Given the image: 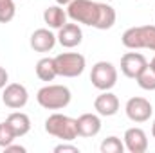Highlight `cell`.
<instances>
[{"label": "cell", "instance_id": "obj_1", "mask_svg": "<svg viewBox=\"0 0 155 153\" xmlns=\"http://www.w3.org/2000/svg\"><path fill=\"white\" fill-rule=\"evenodd\" d=\"M67 16L83 25L96 27L99 31H107L116 24V9L103 2H92V0H72L67 5Z\"/></svg>", "mask_w": 155, "mask_h": 153}, {"label": "cell", "instance_id": "obj_2", "mask_svg": "<svg viewBox=\"0 0 155 153\" xmlns=\"http://www.w3.org/2000/svg\"><path fill=\"white\" fill-rule=\"evenodd\" d=\"M71 99H72V94L65 85H47V86H41L36 94L38 105L45 110H61L69 106Z\"/></svg>", "mask_w": 155, "mask_h": 153}, {"label": "cell", "instance_id": "obj_3", "mask_svg": "<svg viewBox=\"0 0 155 153\" xmlns=\"http://www.w3.org/2000/svg\"><path fill=\"white\" fill-rule=\"evenodd\" d=\"M45 132L52 137L61 139L63 142H72L78 137L76 119L63 114H51L45 119Z\"/></svg>", "mask_w": 155, "mask_h": 153}, {"label": "cell", "instance_id": "obj_4", "mask_svg": "<svg viewBox=\"0 0 155 153\" xmlns=\"http://www.w3.org/2000/svg\"><path fill=\"white\" fill-rule=\"evenodd\" d=\"M121 41L126 49H150L155 52V25H137L123 33Z\"/></svg>", "mask_w": 155, "mask_h": 153}, {"label": "cell", "instance_id": "obj_5", "mask_svg": "<svg viewBox=\"0 0 155 153\" xmlns=\"http://www.w3.org/2000/svg\"><path fill=\"white\" fill-rule=\"evenodd\" d=\"M58 76L63 77H78L83 74L87 67V60L79 52H61L54 58Z\"/></svg>", "mask_w": 155, "mask_h": 153}, {"label": "cell", "instance_id": "obj_6", "mask_svg": "<svg viewBox=\"0 0 155 153\" xmlns=\"http://www.w3.org/2000/svg\"><path fill=\"white\" fill-rule=\"evenodd\" d=\"M90 81L97 90H110L117 83V69L110 61H97L92 67Z\"/></svg>", "mask_w": 155, "mask_h": 153}, {"label": "cell", "instance_id": "obj_7", "mask_svg": "<svg viewBox=\"0 0 155 153\" xmlns=\"http://www.w3.org/2000/svg\"><path fill=\"white\" fill-rule=\"evenodd\" d=\"M2 101L7 108L11 110H18L24 108L29 101V92L24 85L20 83H9L4 86V94H2Z\"/></svg>", "mask_w": 155, "mask_h": 153}, {"label": "cell", "instance_id": "obj_8", "mask_svg": "<svg viewBox=\"0 0 155 153\" xmlns=\"http://www.w3.org/2000/svg\"><path fill=\"white\" fill-rule=\"evenodd\" d=\"M124 112H126V117L134 122H146L153 115V106L144 97H132L126 101Z\"/></svg>", "mask_w": 155, "mask_h": 153}, {"label": "cell", "instance_id": "obj_9", "mask_svg": "<svg viewBox=\"0 0 155 153\" xmlns=\"http://www.w3.org/2000/svg\"><path fill=\"white\" fill-rule=\"evenodd\" d=\"M146 65H148V61L141 52H126L121 56V72L126 77L135 79Z\"/></svg>", "mask_w": 155, "mask_h": 153}, {"label": "cell", "instance_id": "obj_10", "mask_svg": "<svg viewBox=\"0 0 155 153\" xmlns=\"http://www.w3.org/2000/svg\"><path fill=\"white\" fill-rule=\"evenodd\" d=\"M124 150H128L130 153H144L148 150V137L144 133L143 128H128L124 132Z\"/></svg>", "mask_w": 155, "mask_h": 153}, {"label": "cell", "instance_id": "obj_11", "mask_svg": "<svg viewBox=\"0 0 155 153\" xmlns=\"http://www.w3.org/2000/svg\"><path fill=\"white\" fill-rule=\"evenodd\" d=\"M56 40L60 41L61 47H65V49H74V47H78V45L83 41V31H81L79 24H76V22H74V24H65L63 27L58 29Z\"/></svg>", "mask_w": 155, "mask_h": 153}, {"label": "cell", "instance_id": "obj_12", "mask_svg": "<svg viewBox=\"0 0 155 153\" xmlns=\"http://www.w3.org/2000/svg\"><path fill=\"white\" fill-rule=\"evenodd\" d=\"M94 110L103 117H112L119 112V99H117L116 94L108 92V90H103L96 101H94Z\"/></svg>", "mask_w": 155, "mask_h": 153}, {"label": "cell", "instance_id": "obj_13", "mask_svg": "<svg viewBox=\"0 0 155 153\" xmlns=\"http://www.w3.org/2000/svg\"><path fill=\"white\" fill-rule=\"evenodd\" d=\"M79 137H96L101 132V119L96 114H81L76 119Z\"/></svg>", "mask_w": 155, "mask_h": 153}, {"label": "cell", "instance_id": "obj_14", "mask_svg": "<svg viewBox=\"0 0 155 153\" xmlns=\"http://www.w3.org/2000/svg\"><path fill=\"white\" fill-rule=\"evenodd\" d=\"M56 36L49 31V29H45V27H41V29H36L33 34H31V49L33 50H36V52H49V50H52L54 49V45H56Z\"/></svg>", "mask_w": 155, "mask_h": 153}, {"label": "cell", "instance_id": "obj_15", "mask_svg": "<svg viewBox=\"0 0 155 153\" xmlns=\"http://www.w3.org/2000/svg\"><path fill=\"white\" fill-rule=\"evenodd\" d=\"M5 121H7V124L11 126V130L15 132L16 137H24L31 130V119H29V115L24 114V112H13V114L7 115Z\"/></svg>", "mask_w": 155, "mask_h": 153}, {"label": "cell", "instance_id": "obj_16", "mask_svg": "<svg viewBox=\"0 0 155 153\" xmlns=\"http://www.w3.org/2000/svg\"><path fill=\"white\" fill-rule=\"evenodd\" d=\"M67 11L61 5H51L43 11V20L51 29H60L67 24Z\"/></svg>", "mask_w": 155, "mask_h": 153}, {"label": "cell", "instance_id": "obj_17", "mask_svg": "<svg viewBox=\"0 0 155 153\" xmlns=\"http://www.w3.org/2000/svg\"><path fill=\"white\" fill-rule=\"evenodd\" d=\"M36 76L41 81H52L54 77L58 76V70H56V63H54V58H41L36 63Z\"/></svg>", "mask_w": 155, "mask_h": 153}, {"label": "cell", "instance_id": "obj_18", "mask_svg": "<svg viewBox=\"0 0 155 153\" xmlns=\"http://www.w3.org/2000/svg\"><path fill=\"white\" fill-rule=\"evenodd\" d=\"M135 81H137V85H139L143 90L152 92V90H155V70L150 65H146V67L143 69V72L135 77Z\"/></svg>", "mask_w": 155, "mask_h": 153}, {"label": "cell", "instance_id": "obj_19", "mask_svg": "<svg viewBox=\"0 0 155 153\" xmlns=\"http://www.w3.org/2000/svg\"><path fill=\"white\" fill-rule=\"evenodd\" d=\"M99 150H101V153H123L124 151V142L116 135H110L101 142Z\"/></svg>", "mask_w": 155, "mask_h": 153}, {"label": "cell", "instance_id": "obj_20", "mask_svg": "<svg viewBox=\"0 0 155 153\" xmlns=\"http://www.w3.org/2000/svg\"><path fill=\"white\" fill-rule=\"evenodd\" d=\"M16 7L15 0H0V24H7L15 18Z\"/></svg>", "mask_w": 155, "mask_h": 153}, {"label": "cell", "instance_id": "obj_21", "mask_svg": "<svg viewBox=\"0 0 155 153\" xmlns=\"http://www.w3.org/2000/svg\"><path fill=\"white\" fill-rule=\"evenodd\" d=\"M15 139H16V135H15V132L11 130V126L7 124V121L0 122V148L5 150Z\"/></svg>", "mask_w": 155, "mask_h": 153}, {"label": "cell", "instance_id": "obj_22", "mask_svg": "<svg viewBox=\"0 0 155 153\" xmlns=\"http://www.w3.org/2000/svg\"><path fill=\"white\" fill-rule=\"evenodd\" d=\"M56 153H79V148L74 144H69V142H63V144H58L54 148Z\"/></svg>", "mask_w": 155, "mask_h": 153}, {"label": "cell", "instance_id": "obj_23", "mask_svg": "<svg viewBox=\"0 0 155 153\" xmlns=\"http://www.w3.org/2000/svg\"><path fill=\"white\" fill-rule=\"evenodd\" d=\"M7 81H9V74H7V70L0 67V90L7 85Z\"/></svg>", "mask_w": 155, "mask_h": 153}, {"label": "cell", "instance_id": "obj_24", "mask_svg": "<svg viewBox=\"0 0 155 153\" xmlns=\"http://www.w3.org/2000/svg\"><path fill=\"white\" fill-rule=\"evenodd\" d=\"M5 151L7 153H25V148H24V146H18V144H13V142H11V144H9V146H7V148H5Z\"/></svg>", "mask_w": 155, "mask_h": 153}, {"label": "cell", "instance_id": "obj_25", "mask_svg": "<svg viewBox=\"0 0 155 153\" xmlns=\"http://www.w3.org/2000/svg\"><path fill=\"white\" fill-rule=\"evenodd\" d=\"M71 2H72V0H56V4H58V5H69Z\"/></svg>", "mask_w": 155, "mask_h": 153}, {"label": "cell", "instance_id": "obj_26", "mask_svg": "<svg viewBox=\"0 0 155 153\" xmlns=\"http://www.w3.org/2000/svg\"><path fill=\"white\" fill-rule=\"evenodd\" d=\"M148 65H150V67H152V69H153V70H155V56H153V58H152V61H150Z\"/></svg>", "mask_w": 155, "mask_h": 153}, {"label": "cell", "instance_id": "obj_27", "mask_svg": "<svg viewBox=\"0 0 155 153\" xmlns=\"http://www.w3.org/2000/svg\"><path fill=\"white\" fill-rule=\"evenodd\" d=\"M152 135H153V139H155V121H153V124H152Z\"/></svg>", "mask_w": 155, "mask_h": 153}, {"label": "cell", "instance_id": "obj_28", "mask_svg": "<svg viewBox=\"0 0 155 153\" xmlns=\"http://www.w3.org/2000/svg\"><path fill=\"white\" fill-rule=\"evenodd\" d=\"M153 112H155V110H153Z\"/></svg>", "mask_w": 155, "mask_h": 153}]
</instances>
